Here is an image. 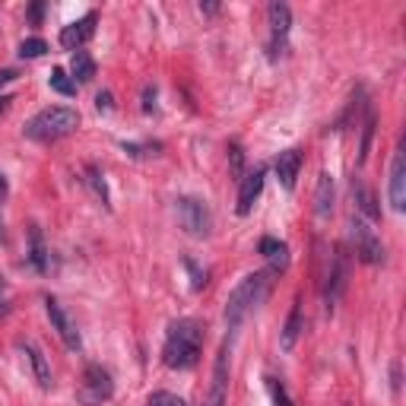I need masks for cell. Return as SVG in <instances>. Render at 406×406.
Returning a JSON list of instances; mask_svg holds the SVG:
<instances>
[{
    "instance_id": "obj_30",
    "label": "cell",
    "mask_w": 406,
    "mask_h": 406,
    "mask_svg": "<svg viewBox=\"0 0 406 406\" xmlns=\"http://www.w3.org/2000/svg\"><path fill=\"white\" fill-rule=\"evenodd\" d=\"M153 150H159V143H143V146H137V143H124V153H131V155H150ZM155 155V153H153Z\"/></svg>"
},
{
    "instance_id": "obj_28",
    "label": "cell",
    "mask_w": 406,
    "mask_h": 406,
    "mask_svg": "<svg viewBox=\"0 0 406 406\" xmlns=\"http://www.w3.org/2000/svg\"><path fill=\"white\" fill-rule=\"evenodd\" d=\"M146 406H187V403L181 400L178 394H168V390H155V394H150Z\"/></svg>"
},
{
    "instance_id": "obj_6",
    "label": "cell",
    "mask_w": 406,
    "mask_h": 406,
    "mask_svg": "<svg viewBox=\"0 0 406 406\" xmlns=\"http://www.w3.org/2000/svg\"><path fill=\"white\" fill-rule=\"evenodd\" d=\"M349 282V257L343 248H336L334 260H330V273H327V286H324V302H327V311L336 308V302L343 299Z\"/></svg>"
},
{
    "instance_id": "obj_39",
    "label": "cell",
    "mask_w": 406,
    "mask_h": 406,
    "mask_svg": "<svg viewBox=\"0 0 406 406\" xmlns=\"http://www.w3.org/2000/svg\"><path fill=\"white\" fill-rule=\"evenodd\" d=\"M6 238V229H4V219H0V241Z\"/></svg>"
},
{
    "instance_id": "obj_12",
    "label": "cell",
    "mask_w": 406,
    "mask_h": 406,
    "mask_svg": "<svg viewBox=\"0 0 406 406\" xmlns=\"http://www.w3.org/2000/svg\"><path fill=\"white\" fill-rule=\"evenodd\" d=\"M263 181H267V168H254V172H248L245 178L238 181V207H235V213L238 216H248L254 209V200L260 197L263 191Z\"/></svg>"
},
{
    "instance_id": "obj_35",
    "label": "cell",
    "mask_w": 406,
    "mask_h": 406,
    "mask_svg": "<svg viewBox=\"0 0 406 406\" xmlns=\"http://www.w3.org/2000/svg\"><path fill=\"white\" fill-rule=\"evenodd\" d=\"M390 388H394V390H400V362H394V365H390Z\"/></svg>"
},
{
    "instance_id": "obj_21",
    "label": "cell",
    "mask_w": 406,
    "mask_h": 406,
    "mask_svg": "<svg viewBox=\"0 0 406 406\" xmlns=\"http://www.w3.org/2000/svg\"><path fill=\"white\" fill-rule=\"evenodd\" d=\"M70 73H73V83H89L96 77V60H92L89 51H73L70 57Z\"/></svg>"
},
{
    "instance_id": "obj_38",
    "label": "cell",
    "mask_w": 406,
    "mask_h": 406,
    "mask_svg": "<svg viewBox=\"0 0 406 406\" xmlns=\"http://www.w3.org/2000/svg\"><path fill=\"white\" fill-rule=\"evenodd\" d=\"M10 102H13L10 96H0V114H4V111H6V108H10Z\"/></svg>"
},
{
    "instance_id": "obj_29",
    "label": "cell",
    "mask_w": 406,
    "mask_h": 406,
    "mask_svg": "<svg viewBox=\"0 0 406 406\" xmlns=\"http://www.w3.org/2000/svg\"><path fill=\"white\" fill-rule=\"evenodd\" d=\"M185 267L191 270V276H194V280H191V286H194V289H203V286H207V270L200 273L197 263H194V260H185Z\"/></svg>"
},
{
    "instance_id": "obj_23",
    "label": "cell",
    "mask_w": 406,
    "mask_h": 406,
    "mask_svg": "<svg viewBox=\"0 0 406 406\" xmlns=\"http://www.w3.org/2000/svg\"><path fill=\"white\" fill-rule=\"evenodd\" d=\"M48 86L54 92H60V96H67V99L77 96V83H73V77H67V70H60V67H54V70H51Z\"/></svg>"
},
{
    "instance_id": "obj_32",
    "label": "cell",
    "mask_w": 406,
    "mask_h": 406,
    "mask_svg": "<svg viewBox=\"0 0 406 406\" xmlns=\"http://www.w3.org/2000/svg\"><path fill=\"white\" fill-rule=\"evenodd\" d=\"M143 111L146 114L155 111V86H146V89H143Z\"/></svg>"
},
{
    "instance_id": "obj_37",
    "label": "cell",
    "mask_w": 406,
    "mask_h": 406,
    "mask_svg": "<svg viewBox=\"0 0 406 406\" xmlns=\"http://www.w3.org/2000/svg\"><path fill=\"white\" fill-rule=\"evenodd\" d=\"M6 194H10V187H6V178H4V175H0V203L6 200Z\"/></svg>"
},
{
    "instance_id": "obj_25",
    "label": "cell",
    "mask_w": 406,
    "mask_h": 406,
    "mask_svg": "<svg viewBox=\"0 0 406 406\" xmlns=\"http://www.w3.org/2000/svg\"><path fill=\"white\" fill-rule=\"evenodd\" d=\"M267 390H270V400H273V406H295V400L289 397L286 384H282L280 378H267Z\"/></svg>"
},
{
    "instance_id": "obj_24",
    "label": "cell",
    "mask_w": 406,
    "mask_h": 406,
    "mask_svg": "<svg viewBox=\"0 0 406 406\" xmlns=\"http://www.w3.org/2000/svg\"><path fill=\"white\" fill-rule=\"evenodd\" d=\"M86 185L92 187V194L102 200V207H111V197H108V185H105V175L99 172L96 165L86 168Z\"/></svg>"
},
{
    "instance_id": "obj_26",
    "label": "cell",
    "mask_w": 406,
    "mask_h": 406,
    "mask_svg": "<svg viewBox=\"0 0 406 406\" xmlns=\"http://www.w3.org/2000/svg\"><path fill=\"white\" fill-rule=\"evenodd\" d=\"M229 168H232L235 181L245 178V150H241V143H229Z\"/></svg>"
},
{
    "instance_id": "obj_40",
    "label": "cell",
    "mask_w": 406,
    "mask_h": 406,
    "mask_svg": "<svg viewBox=\"0 0 406 406\" xmlns=\"http://www.w3.org/2000/svg\"><path fill=\"white\" fill-rule=\"evenodd\" d=\"M6 311H10V308H6V304H4V302H0V314H6Z\"/></svg>"
},
{
    "instance_id": "obj_7",
    "label": "cell",
    "mask_w": 406,
    "mask_h": 406,
    "mask_svg": "<svg viewBox=\"0 0 406 406\" xmlns=\"http://www.w3.org/2000/svg\"><path fill=\"white\" fill-rule=\"evenodd\" d=\"M45 311H48L51 327L57 330V336L64 340V346L73 349V353H79V349H83V336H79V330H77V324H73V317L64 311V304L48 295V299H45Z\"/></svg>"
},
{
    "instance_id": "obj_8",
    "label": "cell",
    "mask_w": 406,
    "mask_h": 406,
    "mask_svg": "<svg viewBox=\"0 0 406 406\" xmlns=\"http://www.w3.org/2000/svg\"><path fill=\"white\" fill-rule=\"evenodd\" d=\"M114 394V381H111V375H108L102 365H86V371H83V390H79V397H83L86 403H102V400H108V397Z\"/></svg>"
},
{
    "instance_id": "obj_13",
    "label": "cell",
    "mask_w": 406,
    "mask_h": 406,
    "mask_svg": "<svg viewBox=\"0 0 406 406\" xmlns=\"http://www.w3.org/2000/svg\"><path fill=\"white\" fill-rule=\"evenodd\" d=\"M302 162H304V153L302 150H282L276 155L273 168H276V178H280V185L286 187V191H295V181H299V172H302Z\"/></svg>"
},
{
    "instance_id": "obj_5",
    "label": "cell",
    "mask_w": 406,
    "mask_h": 406,
    "mask_svg": "<svg viewBox=\"0 0 406 406\" xmlns=\"http://www.w3.org/2000/svg\"><path fill=\"white\" fill-rule=\"evenodd\" d=\"M349 238H353V251L362 263H384V245L375 235V229L362 219V216H353L349 222Z\"/></svg>"
},
{
    "instance_id": "obj_10",
    "label": "cell",
    "mask_w": 406,
    "mask_h": 406,
    "mask_svg": "<svg viewBox=\"0 0 406 406\" xmlns=\"http://www.w3.org/2000/svg\"><path fill=\"white\" fill-rule=\"evenodd\" d=\"M96 23H99V13L89 10L83 19L64 26V32H60V45H64V48H70V51H79L92 35H96Z\"/></svg>"
},
{
    "instance_id": "obj_19",
    "label": "cell",
    "mask_w": 406,
    "mask_h": 406,
    "mask_svg": "<svg viewBox=\"0 0 406 406\" xmlns=\"http://www.w3.org/2000/svg\"><path fill=\"white\" fill-rule=\"evenodd\" d=\"M314 213L321 216V219H327V216L334 213V178H330L327 172H321V178H317V191H314Z\"/></svg>"
},
{
    "instance_id": "obj_4",
    "label": "cell",
    "mask_w": 406,
    "mask_h": 406,
    "mask_svg": "<svg viewBox=\"0 0 406 406\" xmlns=\"http://www.w3.org/2000/svg\"><path fill=\"white\" fill-rule=\"evenodd\" d=\"M175 213H178V222L187 235L209 238V232H213V209L200 197H178L175 200Z\"/></svg>"
},
{
    "instance_id": "obj_1",
    "label": "cell",
    "mask_w": 406,
    "mask_h": 406,
    "mask_svg": "<svg viewBox=\"0 0 406 406\" xmlns=\"http://www.w3.org/2000/svg\"><path fill=\"white\" fill-rule=\"evenodd\" d=\"M200 343H203V327L191 317L185 321H175L168 327V340L162 346V362L175 371L194 368L200 362Z\"/></svg>"
},
{
    "instance_id": "obj_33",
    "label": "cell",
    "mask_w": 406,
    "mask_h": 406,
    "mask_svg": "<svg viewBox=\"0 0 406 406\" xmlns=\"http://www.w3.org/2000/svg\"><path fill=\"white\" fill-rule=\"evenodd\" d=\"M96 108H99V111H111V108H114L111 92H99V96H96Z\"/></svg>"
},
{
    "instance_id": "obj_11",
    "label": "cell",
    "mask_w": 406,
    "mask_h": 406,
    "mask_svg": "<svg viewBox=\"0 0 406 406\" xmlns=\"http://www.w3.org/2000/svg\"><path fill=\"white\" fill-rule=\"evenodd\" d=\"M226 384H229V340L219 346L213 365V384H209V397L203 400V406H226Z\"/></svg>"
},
{
    "instance_id": "obj_9",
    "label": "cell",
    "mask_w": 406,
    "mask_h": 406,
    "mask_svg": "<svg viewBox=\"0 0 406 406\" xmlns=\"http://www.w3.org/2000/svg\"><path fill=\"white\" fill-rule=\"evenodd\" d=\"M388 197L394 213H403L406 209V143L400 140L394 159H390V187H388Z\"/></svg>"
},
{
    "instance_id": "obj_3",
    "label": "cell",
    "mask_w": 406,
    "mask_h": 406,
    "mask_svg": "<svg viewBox=\"0 0 406 406\" xmlns=\"http://www.w3.org/2000/svg\"><path fill=\"white\" fill-rule=\"evenodd\" d=\"M270 276H273L270 270L248 273L245 280H241L238 286L229 292V302H226V324H229V330H238L241 321H245L257 304L263 302V295H267V289H270Z\"/></svg>"
},
{
    "instance_id": "obj_18",
    "label": "cell",
    "mask_w": 406,
    "mask_h": 406,
    "mask_svg": "<svg viewBox=\"0 0 406 406\" xmlns=\"http://www.w3.org/2000/svg\"><path fill=\"white\" fill-rule=\"evenodd\" d=\"M267 19H270V32L273 38H289V29H292V10L286 4H270L267 6Z\"/></svg>"
},
{
    "instance_id": "obj_36",
    "label": "cell",
    "mask_w": 406,
    "mask_h": 406,
    "mask_svg": "<svg viewBox=\"0 0 406 406\" xmlns=\"http://www.w3.org/2000/svg\"><path fill=\"white\" fill-rule=\"evenodd\" d=\"M200 13H209V16H213V13H219V4H200Z\"/></svg>"
},
{
    "instance_id": "obj_31",
    "label": "cell",
    "mask_w": 406,
    "mask_h": 406,
    "mask_svg": "<svg viewBox=\"0 0 406 406\" xmlns=\"http://www.w3.org/2000/svg\"><path fill=\"white\" fill-rule=\"evenodd\" d=\"M42 16H45V4H42V0H38V4H32L29 10H26V19H29L32 26H38V23H42Z\"/></svg>"
},
{
    "instance_id": "obj_16",
    "label": "cell",
    "mask_w": 406,
    "mask_h": 406,
    "mask_svg": "<svg viewBox=\"0 0 406 406\" xmlns=\"http://www.w3.org/2000/svg\"><path fill=\"white\" fill-rule=\"evenodd\" d=\"M257 251L270 260V273H282V270L289 267V245H286V241H280V238H260Z\"/></svg>"
},
{
    "instance_id": "obj_15",
    "label": "cell",
    "mask_w": 406,
    "mask_h": 406,
    "mask_svg": "<svg viewBox=\"0 0 406 406\" xmlns=\"http://www.w3.org/2000/svg\"><path fill=\"white\" fill-rule=\"evenodd\" d=\"M19 349H23L26 358H29V365H32V375H35L38 388H45V390H48L54 381H51V365H48V358H45V353L35 346V343H19Z\"/></svg>"
},
{
    "instance_id": "obj_20",
    "label": "cell",
    "mask_w": 406,
    "mask_h": 406,
    "mask_svg": "<svg viewBox=\"0 0 406 406\" xmlns=\"http://www.w3.org/2000/svg\"><path fill=\"white\" fill-rule=\"evenodd\" d=\"M29 241H32V248H29V263L38 270V273H48V248H45V235H42V229L38 226H32V232H29Z\"/></svg>"
},
{
    "instance_id": "obj_34",
    "label": "cell",
    "mask_w": 406,
    "mask_h": 406,
    "mask_svg": "<svg viewBox=\"0 0 406 406\" xmlns=\"http://www.w3.org/2000/svg\"><path fill=\"white\" fill-rule=\"evenodd\" d=\"M19 77V70H13V67H6V70H0V89H4L6 83H13V79Z\"/></svg>"
},
{
    "instance_id": "obj_2",
    "label": "cell",
    "mask_w": 406,
    "mask_h": 406,
    "mask_svg": "<svg viewBox=\"0 0 406 406\" xmlns=\"http://www.w3.org/2000/svg\"><path fill=\"white\" fill-rule=\"evenodd\" d=\"M79 127V111L67 105H51L42 108L35 118H29V124L23 127V133L35 143H54V140L70 137L73 131Z\"/></svg>"
},
{
    "instance_id": "obj_17",
    "label": "cell",
    "mask_w": 406,
    "mask_h": 406,
    "mask_svg": "<svg viewBox=\"0 0 406 406\" xmlns=\"http://www.w3.org/2000/svg\"><path fill=\"white\" fill-rule=\"evenodd\" d=\"M302 330H304V317H302V302L295 299L292 311H289V317H286V327H282V334H280V346L286 349V353H289V349H295V343H299Z\"/></svg>"
},
{
    "instance_id": "obj_22",
    "label": "cell",
    "mask_w": 406,
    "mask_h": 406,
    "mask_svg": "<svg viewBox=\"0 0 406 406\" xmlns=\"http://www.w3.org/2000/svg\"><path fill=\"white\" fill-rule=\"evenodd\" d=\"M375 127H378L375 108H365V118H362V143H358V165H365V159H368L371 137H375Z\"/></svg>"
},
{
    "instance_id": "obj_27",
    "label": "cell",
    "mask_w": 406,
    "mask_h": 406,
    "mask_svg": "<svg viewBox=\"0 0 406 406\" xmlns=\"http://www.w3.org/2000/svg\"><path fill=\"white\" fill-rule=\"evenodd\" d=\"M45 51H48L45 38H26V42L19 45V57H23V60H35V57H42Z\"/></svg>"
},
{
    "instance_id": "obj_14",
    "label": "cell",
    "mask_w": 406,
    "mask_h": 406,
    "mask_svg": "<svg viewBox=\"0 0 406 406\" xmlns=\"http://www.w3.org/2000/svg\"><path fill=\"white\" fill-rule=\"evenodd\" d=\"M353 200H356V209L365 216V219L378 222L381 219V207H378V197L362 178H353Z\"/></svg>"
}]
</instances>
